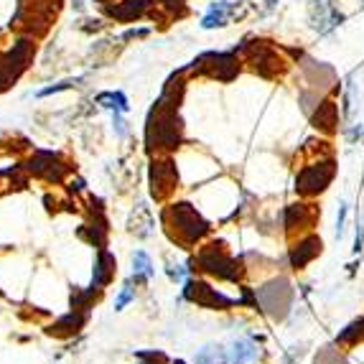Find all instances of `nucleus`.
Instances as JSON below:
<instances>
[{
    "label": "nucleus",
    "instance_id": "obj_7",
    "mask_svg": "<svg viewBox=\"0 0 364 364\" xmlns=\"http://www.w3.org/2000/svg\"><path fill=\"white\" fill-rule=\"evenodd\" d=\"M227 15H229V3H217V6H212V11H209V15L204 18V23H201V26H204V28L224 26Z\"/></svg>",
    "mask_w": 364,
    "mask_h": 364
},
{
    "label": "nucleus",
    "instance_id": "obj_10",
    "mask_svg": "<svg viewBox=\"0 0 364 364\" xmlns=\"http://www.w3.org/2000/svg\"><path fill=\"white\" fill-rule=\"evenodd\" d=\"M133 270H135V275H143V278H151L153 275V265H151V257L140 250V252H135V257H133Z\"/></svg>",
    "mask_w": 364,
    "mask_h": 364
},
{
    "label": "nucleus",
    "instance_id": "obj_5",
    "mask_svg": "<svg viewBox=\"0 0 364 364\" xmlns=\"http://www.w3.org/2000/svg\"><path fill=\"white\" fill-rule=\"evenodd\" d=\"M257 357H260V351H257L252 339H240V342H234L232 364H252Z\"/></svg>",
    "mask_w": 364,
    "mask_h": 364
},
{
    "label": "nucleus",
    "instance_id": "obj_11",
    "mask_svg": "<svg viewBox=\"0 0 364 364\" xmlns=\"http://www.w3.org/2000/svg\"><path fill=\"white\" fill-rule=\"evenodd\" d=\"M100 102H112L110 107H117V110L123 112V110H128V102H125V97L120 95V92H115V95H100Z\"/></svg>",
    "mask_w": 364,
    "mask_h": 364
},
{
    "label": "nucleus",
    "instance_id": "obj_8",
    "mask_svg": "<svg viewBox=\"0 0 364 364\" xmlns=\"http://www.w3.org/2000/svg\"><path fill=\"white\" fill-rule=\"evenodd\" d=\"M222 362H224V354H222L220 346H204L196 354V364H222Z\"/></svg>",
    "mask_w": 364,
    "mask_h": 364
},
{
    "label": "nucleus",
    "instance_id": "obj_3",
    "mask_svg": "<svg viewBox=\"0 0 364 364\" xmlns=\"http://www.w3.org/2000/svg\"><path fill=\"white\" fill-rule=\"evenodd\" d=\"M326 166V163H323ZM323 166H311V168H306V171L301 173V179H298V189H303V191H321L323 189V184H326V181L331 179V168L329 171H323L321 173V168Z\"/></svg>",
    "mask_w": 364,
    "mask_h": 364
},
{
    "label": "nucleus",
    "instance_id": "obj_6",
    "mask_svg": "<svg viewBox=\"0 0 364 364\" xmlns=\"http://www.w3.org/2000/svg\"><path fill=\"white\" fill-rule=\"evenodd\" d=\"M112 265H115V257L110 252H102L100 255V260H97V268H95V281H92V288H100L102 283L110 281V273H112Z\"/></svg>",
    "mask_w": 364,
    "mask_h": 364
},
{
    "label": "nucleus",
    "instance_id": "obj_1",
    "mask_svg": "<svg viewBox=\"0 0 364 364\" xmlns=\"http://www.w3.org/2000/svg\"><path fill=\"white\" fill-rule=\"evenodd\" d=\"M173 217H176V224H179L181 232L189 234V240H194V237H199V234L206 232V224L199 220V214L194 212V209H189V204L176 206V209H173Z\"/></svg>",
    "mask_w": 364,
    "mask_h": 364
},
{
    "label": "nucleus",
    "instance_id": "obj_9",
    "mask_svg": "<svg viewBox=\"0 0 364 364\" xmlns=\"http://www.w3.org/2000/svg\"><path fill=\"white\" fill-rule=\"evenodd\" d=\"M309 11H311V21H314V26L323 28V23L329 18V8L323 6V0H311Z\"/></svg>",
    "mask_w": 364,
    "mask_h": 364
},
{
    "label": "nucleus",
    "instance_id": "obj_2",
    "mask_svg": "<svg viewBox=\"0 0 364 364\" xmlns=\"http://www.w3.org/2000/svg\"><path fill=\"white\" fill-rule=\"evenodd\" d=\"M186 298H191V301L201 303V306H229V298L222 296V293H214L209 285H204V283H186Z\"/></svg>",
    "mask_w": 364,
    "mask_h": 364
},
{
    "label": "nucleus",
    "instance_id": "obj_12",
    "mask_svg": "<svg viewBox=\"0 0 364 364\" xmlns=\"http://www.w3.org/2000/svg\"><path fill=\"white\" fill-rule=\"evenodd\" d=\"M133 288H130V283L128 285H123V290H120V296H117V301H115V309L120 311V309H125V303H130L133 301Z\"/></svg>",
    "mask_w": 364,
    "mask_h": 364
},
{
    "label": "nucleus",
    "instance_id": "obj_4",
    "mask_svg": "<svg viewBox=\"0 0 364 364\" xmlns=\"http://www.w3.org/2000/svg\"><path fill=\"white\" fill-rule=\"evenodd\" d=\"M148 3H151V0H130V3H123V6H112L107 13H110L112 18H117V21H133V18L145 13Z\"/></svg>",
    "mask_w": 364,
    "mask_h": 364
}]
</instances>
